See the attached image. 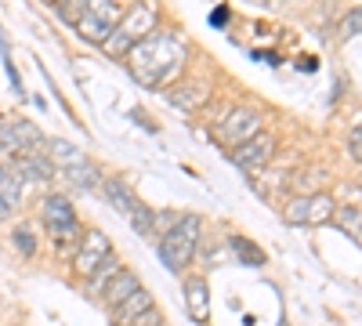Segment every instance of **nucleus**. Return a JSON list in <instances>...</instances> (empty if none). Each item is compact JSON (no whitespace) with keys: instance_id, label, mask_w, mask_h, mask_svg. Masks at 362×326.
I'll return each mask as SVG.
<instances>
[{"instance_id":"obj_30","label":"nucleus","mask_w":362,"mask_h":326,"mask_svg":"<svg viewBox=\"0 0 362 326\" xmlns=\"http://www.w3.org/2000/svg\"><path fill=\"white\" fill-rule=\"evenodd\" d=\"M283 326H286V322H283Z\"/></svg>"},{"instance_id":"obj_6","label":"nucleus","mask_w":362,"mask_h":326,"mask_svg":"<svg viewBox=\"0 0 362 326\" xmlns=\"http://www.w3.org/2000/svg\"><path fill=\"white\" fill-rule=\"evenodd\" d=\"M218 131H221L228 149H235V145H243L254 134H261V112L257 109H247V105L243 109H232V112H225V120L218 124Z\"/></svg>"},{"instance_id":"obj_13","label":"nucleus","mask_w":362,"mask_h":326,"mask_svg":"<svg viewBox=\"0 0 362 326\" xmlns=\"http://www.w3.org/2000/svg\"><path fill=\"white\" fill-rule=\"evenodd\" d=\"M11 167L22 174V182H47V177L54 174V167H51V160L44 156V149L25 153V156H15Z\"/></svg>"},{"instance_id":"obj_14","label":"nucleus","mask_w":362,"mask_h":326,"mask_svg":"<svg viewBox=\"0 0 362 326\" xmlns=\"http://www.w3.org/2000/svg\"><path fill=\"white\" fill-rule=\"evenodd\" d=\"M145 312H153V293H148L145 286H138L124 305H116V319H119V322H131V326H134Z\"/></svg>"},{"instance_id":"obj_29","label":"nucleus","mask_w":362,"mask_h":326,"mask_svg":"<svg viewBox=\"0 0 362 326\" xmlns=\"http://www.w3.org/2000/svg\"><path fill=\"white\" fill-rule=\"evenodd\" d=\"M44 4H51V8H58V0H44Z\"/></svg>"},{"instance_id":"obj_20","label":"nucleus","mask_w":362,"mask_h":326,"mask_svg":"<svg viewBox=\"0 0 362 326\" xmlns=\"http://www.w3.org/2000/svg\"><path fill=\"white\" fill-rule=\"evenodd\" d=\"M66 177H69V182H73L76 189H102V182H105V177H102V170H98L95 163H90V160H83L80 167L66 170Z\"/></svg>"},{"instance_id":"obj_26","label":"nucleus","mask_w":362,"mask_h":326,"mask_svg":"<svg viewBox=\"0 0 362 326\" xmlns=\"http://www.w3.org/2000/svg\"><path fill=\"white\" fill-rule=\"evenodd\" d=\"M348 153H351V160L362 167V120L351 127V134H348Z\"/></svg>"},{"instance_id":"obj_9","label":"nucleus","mask_w":362,"mask_h":326,"mask_svg":"<svg viewBox=\"0 0 362 326\" xmlns=\"http://www.w3.org/2000/svg\"><path fill=\"white\" fill-rule=\"evenodd\" d=\"M210 95H214L210 80H177L174 87H167V102H170L177 112H185V116L199 112V109L210 102Z\"/></svg>"},{"instance_id":"obj_5","label":"nucleus","mask_w":362,"mask_h":326,"mask_svg":"<svg viewBox=\"0 0 362 326\" xmlns=\"http://www.w3.org/2000/svg\"><path fill=\"white\" fill-rule=\"evenodd\" d=\"M44 225L47 232L54 235L58 243H69L80 235V221H76V211L66 196H47L44 199Z\"/></svg>"},{"instance_id":"obj_24","label":"nucleus","mask_w":362,"mask_h":326,"mask_svg":"<svg viewBox=\"0 0 362 326\" xmlns=\"http://www.w3.org/2000/svg\"><path fill=\"white\" fill-rule=\"evenodd\" d=\"M83 4H87V0H58V15H62V22L76 25L80 15H83Z\"/></svg>"},{"instance_id":"obj_18","label":"nucleus","mask_w":362,"mask_h":326,"mask_svg":"<svg viewBox=\"0 0 362 326\" xmlns=\"http://www.w3.org/2000/svg\"><path fill=\"white\" fill-rule=\"evenodd\" d=\"M119 272H124V264H119V257H116V254H109V257L98 264V269L87 276V283H90V293H95V298H102V290H105V286L112 283V276H119Z\"/></svg>"},{"instance_id":"obj_8","label":"nucleus","mask_w":362,"mask_h":326,"mask_svg":"<svg viewBox=\"0 0 362 326\" xmlns=\"http://www.w3.org/2000/svg\"><path fill=\"white\" fill-rule=\"evenodd\" d=\"M272 156H276V138H272L268 131L254 134L250 141H243V145H235V149H232V163L239 170H247V174H257Z\"/></svg>"},{"instance_id":"obj_1","label":"nucleus","mask_w":362,"mask_h":326,"mask_svg":"<svg viewBox=\"0 0 362 326\" xmlns=\"http://www.w3.org/2000/svg\"><path fill=\"white\" fill-rule=\"evenodd\" d=\"M185 58H189V47L181 44L177 37L170 33H153L145 37L141 44H134L127 51V69L131 76L148 87V91H160V87H174L181 69H185Z\"/></svg>"},{"instance_id":"obj_19","label":"nucleus","mask_w":362,"mask_h":326,"mask_svg":"<svg viewBox=\"0 0 362 326\" xmlns=\"http://www.w3.org/2000/svg\"><path fill=\"white\" fill-rule=\"evenodd\" d=\"M334 221H337V228L348 235V240H355L362 247V206H337Z\"/></svg>"},{"instance_id":"obj_10","label":"nucleus","mask_w":362,"mask_h":326,"mask_svg":"<svg viewBox=\"0 0 362 326\" xmlns=\"http://www.w3.org/2000/svg\"><path fill=\"white\" fill-rule=\"evenodd\" d=\"M181 298H185V308L192 315V322H206L210 319V286L203 276H189L185 283H181Z\"/></svg>"},{"instance_id":"obj_7","label":"nucleus","mask_w":362,"mask_h":326,"mask_svg":"<svg viewBox=\"0 0 362 326\" xmlns=\"http://www.w3.org/2000/svg\"><path fill=\"white\" fill-rule=\"evenodd\" d=\"M109 254H112L109 235H105L102 228H87L83 240H80V247H76V254H73V269H76L80 276H90Z\"/></svg>"},{"instance_id":"obj_21","label":"nucleus","mask_w":362,"mask_h":326,"mask_svg":"<svg viewBox=\"0 0 362 326\" xmlns=\"http://www.w3.org/2000/svg\"><path fill=\"white\" fill-rule=\"evenodd\" d=\"M228 243H232V250L239 254V261H243V264H254V269H261V264H264V250L257 243L243 240V235H232Z\"/></svg>"},{"instance_id":"obj_11","label":"nucleus","mask_w":362,"mask_h":326,"mask_svg":"<svg viewBox=\"0 0 362 326\" xmlns=\"http://www.w3.org/2000/svg\"><path fill=\"white\" fill-rule=\"evenodd\" d=\"M22 174L11 163H0V218H8L15 206L22 203Z\"/></svg>"},{"instance_id":"obj_2","label":"nucleus","mask_w":362,"mask_h":326,"mask_svg":"<svg viewBox=\"0 0 362 326\" xmlns=\"http://www.w3.org/2000/svg\"><path fill=\"white\" fill-rule=\"evenodd\" d=\"M156 25H160V8H156V0H138V4L116 22L112 37L102 44V51L112 54V58H127V51H131L134 44H141L145 37L156 33Z\"/></svg>"},{"instance_id":"obj_25","label":"nucleus","mask_w":362,"mask_h":326,"mask_svg":"<svg viewBox=\"0 0 362 326\" xmlns=\"http://www.w3.org/2000/svg\"><path fill=\"white\" fill-rule=\"evenodd\" d=\"M11 240H15V247L22 250V257H33V254H37V240H33V232H29L25 225H18V228H15Z\"/></svg>"},{"instance_id":"obj_16","label":"nucleus","mask_w":362,"mask_h":326,"mask_svg":"<svg viewBox=\"0 0 362 326\" xmlns=\"http://www.w3.org/2000/svg\"><path fill=\"white\" fill-rule=\"evenodd\" d=\"M334 214H337V203H334V196H329V192L308 196V218H305V225H329V221H334Z\"/></svg>"},{"instance_id":"obj_15","label":"nucleus","mask_w":362,"mask_h":326,"mask_svg":"<svg viewBox=\"0 0 362 326\" xmlns=\"http://www.w3.org/2000/svg\"><path fill=\"white\" fill-rule=\"evenodd\" d=\"M138 286H141V283H138V276L124 269L119 276H112V283L102 290V298H105V305H112V308H116V305H124V301L131 298V293H134Z\"/></svg>"},{"instance_id":"obj_12","label":"nucleus","mask_w":362,"mask_h":326,"mask_svg":"<svg viewBox=\"0 0 362 326\" xmlns=\"http://www.w3.org/2000/svg\"><path fill=\"white\" fill-rule=\"evenodd\" d=\"M44 156L51 160V167L54 170H73V167H80L87 156H83V149H76V145L73 141H62V138H51L47 141V149H44Z\"/></svg>"},{"instance_id":"obj_22","label":"nucleus","mask_w":362,"mask_h":326,"mask_svg":"<svg viewBox=\"0 0 362 326\" xmlns=\"http://www.w3.org/2000/svg\"><path fill=\"white\" fill-rule=\"evenodd\" d=\"M127 218H131V228H134L138 235H153V228H156V214L148 211L141 199L131 206V214H127Z\"/></svg>"},{"instance_id":"obj_27","label":"nucleus","mask_w":362,"mask_h":326,"mask_svg":"<svg viewBox=\"0 0 362 326\" xmlns=\"http://www.w3.org/2000/svg\"><path fill=\"white\" fill-rule=\"evenodd\" d=\"M355 33H362V8L344 18V37H355Z\"/></svg>"},{"instance_id":"obj_3","label":"nucleus","mask_w":362,"mask_h":326,"mask_svg":"<svg viewBox=\"0 0 362 326\" xmlns=\"http://www.w3.org/2000/svg\"><path fill=\"white\" fill-rule=\"evenodd\" d=\"M199 235H203V218L199 214H185L177 218L160 240V257L170 272H185L189 261L199 254Z\"/></svg>"},{"instance_id":"obj_17","label":"nucleus","mask_w":362,"mask_h":326,"mask_svg":"<svg viewBox=\"0 0 362 326\" xmlns=\"http://www.w3.org/2000/svg\"><path fill=\"white\" fill-rule=\"evenodd\" d=\"M102 192L109 196V203L116 206L119 214H131V206L138 203L134 192L127 189V182H119V177H105V182H102Z\"/></svg>"},{"instance_id":"obj_4","label":"nucleus","mask_w":362,"mask_h":326,"mask_svg":"<svg viewBox=\"0 0 362 326\" xmlns=\"http://www.w3.org/2000/svg\"><path fill=\"white\" fill-rule=\"evenodd\" d=\"M119 18H124V11L116 8V0H87L83 15H80V22H76L73 29H76L83 40H90V44L102 47V44L112 37V29H116Z\"/></svg>"},{"instance_id":"obj_28","label":"nucleus","mask_w":362,"mask_h":326,"mask_svg":"<svg viewBox=\"0 0 362 326\" xmlns=\"http://www.w3.org/2000/svg\"><path fill=\"white\" fill-rule=\"evenodd\" d=\"M228 18V8H221V11H214V15H210V22H214V25H221Z\"/></svg>"},{"instance_id":"obj_23","label":"nucleus","mask_w":362,"mask_h":326,"mask_svg":"<svg viewBox=\"0 0 362 326\" xmlns=\"http://www.w3.org/2000/svg\"><path fill=\"white\" fill-rule=\"evenodd\" d=\"M283 218H286V225H305V218H308V196H293V199H286Z\"/></svg>"}]
</instances>
